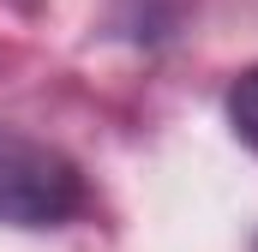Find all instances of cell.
Instances as JSON below:
<instances>
[{
  "label": "cell",
  "mask_w": 258,
  "mask_h": 252,
  "mask_svg": "<svg viewBox=\"0 0 258 252\" xmlns=\"http://www.w3.org/2000/svg\"><path fill=\"white\" fill-rule=\"evenodd\" d=\"M84 204H90V186L66 150L0 120V222L6 228H60Z\"/></svg>",
  "instance_id": "cell-1"
},
{
  "label": "cell",
  "mask_w": 258,
  "mask_h": 252,
  "mask_svg": "<svg viewBox=\"0 0 258 252\" xmlns=\"http://www.w3.org/2000/svg\"><path fill=\"white\" fill-rule=\"evenodd\" d=\"M228 126L258 150V66H246V72L228 84Z\"/></svg>",
  "instance_id": "cell-2"
}]
</instances>
